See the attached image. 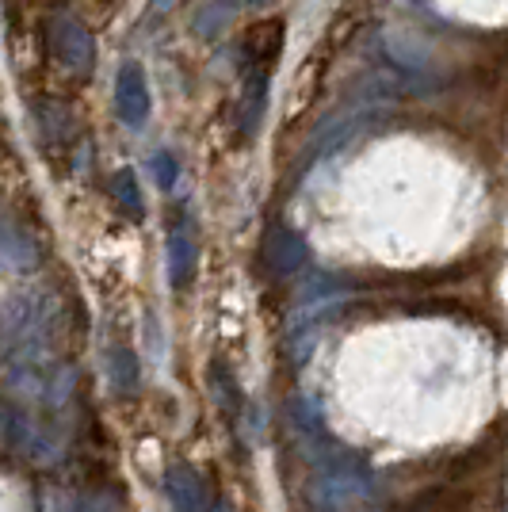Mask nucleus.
Here are the masks:
<instances>
[{"label":"nucleus","mask_w":508,"mask_h":512,"mask_svg":"<svg viewBox=\"0 0 508 512\" xmlns=\"http://www.w3.org/2000/svg\"><path fill=\"white\" fill-rule=\"evenodd\" d=\"M115 111L127 127H146V119L153 115V96H149L146 69L138 62L119 65V77H115Z\"/></svg>","instance_id":"obj_1"},{"label":"nucleus","mask_w":508,"mask_h":512,"mask_svg":"<svg viewBox=\"0 0 508 512\" xmlns=\"http://www.w3.org/2000/svg\"><path fill=\"white\" fill-rule=\"evenodd\" d=\"M50 46H54L58 62H62L65 69H73L77 77H88V73H92L96 46H92V35L85 31V23L81 20L58 16V20H54V31H50Z\"/></svg>","instance_id":"obj_2"},{"label":"nucleus","mask_w":508,"mask_h":512,"mask_svg":"<svg viewBox=\"0 0 508 512\" xmlns=\"http://www.w3.org/2000/svg\"><path fill=\"white\" fill-rule=\"evenodd\" d=\"M165 264H169V279L172 287H188L191 276H195V237L176 226L169 234V245H165Z\"/></svg>","instance_id":"obj_3"},{"label":"nucleus","mask_w":508,"mask_h":512,"mask_svg":"<svg viewBox=\"0 0 508 512\" xmlns=\"http://www.w3.org/2000/svg\"><path fill=\"white\" fill-rule=\"evenodd\" d=\"M107 379H111V386H115L119 394H130V390L138 386V379H142V367H138L134 348H123V344L107 348Z\"/></svg>","instance_id":"obj_4"},{"label":"nucleus","mask_w":508,"mask_h":512,"mask_svg":"<svg viewBox=\"0 0 508 512\" xmlns=\"http://www.w3.org/2000/svg\"><path fill=\"white\" fill-rule=\"evenodd\" d=\"M111 199L119 203V211L127 214V218H142L146 214V199H142L134 169H119L111 176Z\"/></svg>","instance_id":"obj_5"},{"label":"nucleus","mask_w":508,"mask_h":512,"mask_svg":"<svg viewBox=\"0 0 508 512\" xmlns=\"http://www.w3.org/2000/svg\"><path fill=\"white\" fill-rule=\"evenodd\" d=\"M230 20V8L222 4V0H211V4H203L199 12H195V31L199 35H218L222 27Z\"/></svg>","instance_id":"obj_6"},{"label":"nucleus","mask_w":508,"mask_h":512,"mask_svg":"<svg viewBox=\"0 0 508 512\" xmlns=\"http://www.w3.org/2000/svg\"><path fill=\"white\" fill-rule=\"evenodd\" d=\"M153 176H157V184L161 188H172L176 180H180V161H176V153H157L153 157Z\"/></svg>","instance_id":"obj_7"}]
</instances>
